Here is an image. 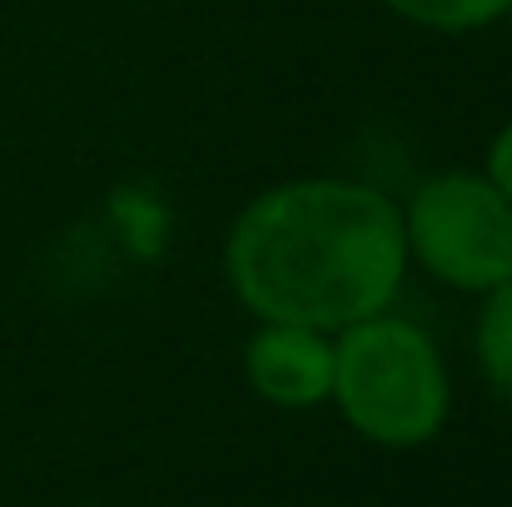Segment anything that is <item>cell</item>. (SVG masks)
<instances>
[{
  "label": "cell",
  "instance_id": "1",
  "mask_svg": "<svg viewBox=\"0 0 512 507\" xmlns=\"http://www.w3.org/2000/svg\"><path fill=\"white\" fill-rule=\"evenodd\" d=\"M403 219L363 184L299 179L259 194L229 234V279L264 324L348 329L403 279Z\"/></svg>",
  "mask_w": 512,
  "mask_h": 507
},
{
  "label": "cell",
  "instance_id": "2",
  "mask_svg": "<svg viewBox=\"0 0 512 507\" xmlns=\"http://www.w3.org/2000/svg\"><path fill=\"white\" fill-rule=\"evenodd\" d=\"M334 343V398L343 418L383 448H418L443 428L448 373L433 338L403 319H358Z\"/></svg>",
  "mask_w": 512,
  "mask_h": 507
},
{
  "label": "cell",
  "instance_id": "3",
  "mask_svg": "<svg viewBox=\"0 0 512 507\" xmlns=\"http://www.w3.org/2000/svg\"><path fill=\"white\" fill-rule=\"evenodd\" d=\"M403 244L453 289H498L512 279V199L478 174H438L418 184Z\"/></svg>",
  "mask_w": 512,
  "mask_h": 507
},
{
  "label": "cell",
  "instance_id": "4",
  "mask_svg": "<svg viewBox=\"0 0 512 507\" xmlns=\"http://www.w3.org/2000/svg\"><path fill=\"white\" fill-rule=\"evenodd\" d=\"M249 383L279 408H309L334 388V343L304 324H264L244 353Z\"/></svg>",
  "mask_w": 512,
  "mask_h": 507
},
{
  "label": "cell",
  "instance_id": "5",
  "mask_svg": "<svg viewBox=\"0 0 512 507\" xmlns=\"http://www.w3.org/2000/svg\"><path fill=\"white\" fill-rule=\"evenodd\" d=\"M478 358H483V373L498 388V398L512 403V279L493 289V299L478 319Z\"/></svg>",
  "mask_w": 512,
  "mask_h": 507
},
{
  "label": "cell",
  "instance_id": "6",
  "mask_svg": "<svg viewBox=\"0 0 512 507\" xmlns=\"http://www.w3.org/2000/svg\"><path fill=\"white\" fill-rule=\"evenodd\" d=\"M388 5L433 30H473L508 10V0H388Z\"/></svg>",
  "mask_w": 512,
  "mask_h": 507
},
{
  "label": "cell",
  "instance_id": "7",
  "mask_svg": "<svg viewBox=\"0 0 512 507\" xmlns=\"http://www.w3.org/2000/svg\"><path fill=\"white\" fill-rule=\"evenodd\" d=\"M488 179L512 199V125L498 135V145H493V155H488Z\"/></svg>",
  "mask_w": 512,
  "mask_h": 507
},
{
  "label": "cell",
  "instance_id": "8",
  "mask_svg": "<svg viewBox=\"0 0 512 507\" xmlns=\"http://www.w3.org/2000/svg\"><path fill=\"white\" fill-rule=\"evenodd\" d=\"M508 10H512V0H508Z\"/></svg>",
  "mask_w": 512,
  "mask_h": 507
}]
</instances>
